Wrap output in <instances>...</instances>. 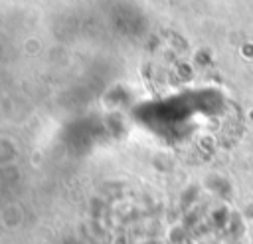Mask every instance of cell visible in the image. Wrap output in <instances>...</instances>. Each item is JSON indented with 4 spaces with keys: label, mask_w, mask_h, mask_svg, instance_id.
Returning <instances> with one entry per match:
<instances>
[{
    "label": "cell",
    "mask_w": 253,
    "mask_h": 244,
    "mask_svg": "<svg viewBox=\"0 0 253 244\" xmlns=\"http://www.w3.org/2000/svg\"><path fill=\"white\" fill-rule=\"evenodd\" d=\"M115 244H125V238H117V242Z\"/></svg>",
    "instance_id": "cell-1"
}]
</instances>
